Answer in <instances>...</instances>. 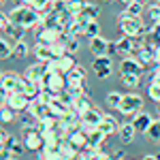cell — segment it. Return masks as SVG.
<instances>
[{
	"label": "cell",
	"instance_id": "1",
	"mask_svg": "<svg viewBox=\"0 0 160 160\" xmlns=\"http://www.w3.org/2000/svg\"><path fill=\"white\" fill-rule=\"evenodd\" d=\"M9 17H11L13 24H19L22 28H38V26H43V15L41 11H37L32 4H19V7H15L11 9L9 13Z\"/></svg>",
	"mask_w": 160,
	"mask_h": 160
},
{
	"label": "cell",
	"instance_id": "2",
	"mask_svg": "<svg viewBox=\"0 0 160 160\" xmlns=\"http://www.w3.org/2000/svg\"><path fill=\"white\" fill-rule=\"evenodd\" d=\"M118 26H120L122 34L132 37V38L141 37V34H145V32H148V28L143 26L141 17H130V15H126V13H122V15L118 17Z\"/></svg>",
	"mask_w": 160,
	"mask_h": 160
},
{
	"label": "cell",
	"instance_id": "3",
	"mask_svg": "<svg viewBox=\"0 0 160 160\" xmlns=\"http://www.w3.org/2000/svg\"><path fill=\"white\" fill-rule=\"evenodd\" d=\"M43 90H51V92H56V94H60L66 90V75L62 73H56V71H47L45 77L38 81Z\"/></svg>",
	"mask_w": 160,
	"mask_h": 160
},
{
	"label": "cell",
	"instance_id": "4",
	"mask_svg": "<svg viewBox=\"0 0 160 160\" xmlns=\"http://www.w3.org/2000/svg\"><path fill=\"white\" fill-rule=\"evenodd\" d=\"M120 113L122 115H137L139 111H143V98L137 92H128L122 96V105H120Z\"/></svg>",
	"mask_w": 160,
	"mask_h": 160
},
{
	"label": "cell",
	"instance_id": "5",
	"mask_svg": "<svg viewBox=\"0 0 160 160\" xmlns=\"http://www.w3.org/2000/svg\"><path fill=\"white\" fill-rule=\"evenodd\" d=\"M139 47H141V43H139L137 38H132V37H126V34H122V38L115 41L118 56H122V58H126V56H135Z\"/></svg>",
	"mask_w": 160,
	"mask_h": 160
},
{
	"label": "cell",
	"instance_id": "6",
	"mask_svg": "<svg viewBox=\"0 0 160 160\" xmlns=\"http://www.w3.org/2000/svg\"><path fill=\"white\" fill-rule=\"evenodd\" d=\"M62 38L60 28H47V26H38L37 28V43H45V45H53Z\"/></svg>",
	"mask_w": 160,
	"mask_h": 160
},
{
	"label": "cell",
	"instance_id": "7",
	"mask_svg": "<svg viewBox=\"0 0 160 160\" xmlns=\"http://www.w3.org/2000/svg\"><path fill=\"white\" fill-rule=\"evenodd\" d=\"M143 71H145V66L137 60L135 56H126V58H122V62H120V75H139V77H141Z\"/></svg>",
	"mask_w": 160,
	"mask_h": 160
},
{
	"label": "cell",
	"instance_id": "8",
	"mask_svg": "<svg viewBox=\"0 0 160 160\" xmlns=\"http://www.w3.org/2000/svg\"><path fill=\"white\" fill-rule=\"evenodd\" d=\"M92 68H94L98 79H109L111 73H113V62H111L109 56H98L94 60V64H92Z\"/></svg>",
	"mask_w": 160,
	"mask_h": 160
},
{
	"label": "cell",
	"instance_id": "9",
	"mask_svg": "<svg viewBox=\"0 0 160 160\" xmlns=\"http://www.w3.org/2000/svg\"><path fill=\"white\" fill-rule=\"evenodd\" d=\"M135 58L148 68L152 64H156V47H152V45H141V47L137 49Z\"/></svg>",
	"mask_w": 160,
	"mask_h": 160
},
{
	"label": "cell",
	"instance_id": "10",
	"mask_svg": "<svg viewBox=\"0 0 160 160\" xmlns=\"http://www.w3.org/2000/svg\"><path fill=\"white\" fill-rule=\"evenodd\" d=\"M66 141H68L75 149H79V152H81V149L88 148V132L81 128V126H79V128H75V130H71V132H68Z\"/></svg>",
	"mask_w": 160,
	"mask_h": 160
},
{
	"label": "cell",
	"instance_id": "11",
	"mask_svg": "<svg viewBox=\"0 0 160 160\" xmlns=\"http://www.w3.org/2000/svg\"><path fill=\"white\" fill-rule=\"evenodd\" d=\"M4 105H7V107H11V109L17 113V111H26V109H28L30 100H28V96H26V94H22V92H11Z\"/></svg>",
	"mask_w": 160,
	"mask_h": 160
},
{
	"label": "cell",
	"instance_id": "12",
	"mask_svg": "<svg viewBox=\"0 0 160 160\" xmlns=\"http://www.w3.org/2000/svg\"><path fill=\"white\" fill-rule=\"evenodd\" d=\"M100 120H102V113L96 111V109H90L81 115V128H83L86 132H90L92 128H98Z\"/></svg>",
	"mask_w": 160,
	"mask_h": 160
},
{
	"label": "cell",
	"instance_id": "13",
	"mask_svg": "<svg viewBox=\"0 0 160 160\" xmlns=\"http://www.w3.org/2000/svg\"><path fill=\"white\" fill-rule=\"evenodd\" d=\"M43 145H45V143H43V137H41L38 130H28V132H24V148L26 149L38 152Z\"/></svg>",
	"mask_w": 160,
	"mask_h": 160
},
{
	"label": "cell",
	"instance_id": "14",
	"mask_svg": "<svg viewBox=\"0 0 160 160\" xmlns=\"http://www.w3.org/2000/svg\"><path fill=\"white\" fill-rule=\"evenodd\" d=\"M90 51H92L94 58H98V56H109V41L102 38V37L90 38Z\"/></svg>",
	"mask_w": 160,
	"mask_h": 160
},
{
	"label": "cell",
	"instance_id": "15",
	"mask_svg": "<svg viewBox=\"0 0 160 160\" xmlns=\"http://www.w3.org/2000/svg\"><path fill=\"white\" fill-rule=\"evenodd\" d=\"M47 73V62H34V64H30L28 68H26V77L30 79V81H41L43 77Z\"/></svg>",
	"mask_w": 160,
	"mask_h": 160
},
{
	"label": "cell",
	"instance_id": "16",
	"mask_svg": "<svg viewBox=\"0 0 160 160\" xmlns=\"http://www.w3.org/2000/svg\"><path fill=\"white\" fill-rule=\"evenodd\" d=\"M34 58L38 62H51L56 60V56H53V49H51V45H45V43H37L34 45Z\"/></svg>",
	"mask_w": 160,
	"mask_h": 160
},
{
	"label": "cell",
	"instance_id": "17",
	"mask_svg": "<svg viewBox=\"0 0 160 160\" xmlns=\"http://www.w3.org/2000/svg\"><path fill=\"white\" fill-rule=\"evenodd\" d=\"M152 115H149L148 111H139L135 115V120H132V126L137 128V132H148V128L152 126Z\"/></svg>",
	"mask_w": 160,
	"mask_h": 160
},
{
	"label": "cell",
	"instance_id": "18",
	"mask_svg": "<svg viewBox=\"0 0 160 160\" xmlns=\"http://www.w3.org/2000/svg\"><path fill=\"white\" fill-rule=\"evenodd\" d=\"M98 130H102L105 135L109 137V135H113V132L120 130V124H118V120H115L113 115H102V120H100V124H98Z\"/></svg>",
	"mask_w": 160,
	"mask_h": 160
},
{
	"label": "cell",
	"instance_id": "19",
	"mask_svg": "<svg viewBox=\"0 0 160 160\" xmlns=\"http://www.w3.org/2000/svg\"><path fill=\"white\" fill-rule=\"evenodd\" d=\"M2 32H4V37H7V38H11L13 43H17V41H24L26 28H22L19 24H13V22H11V24L2 30Z\"/></svg>",
	"mask_w": 160,
	"mask_h": 160
},
{
	"label": "cell",
	"instance_id": "20",
	"mask_svg": "<svg viewBox=\"0 0 160 160\" xmlns=\"http://www.w3.org/2000/svg\"><path fill=\"white\" fill-rule=\"evenodd\" d=\"M77 66V60H75V56L71 53H66V56H62V58H56V68H58V73L66 75L71 68Z\"/></svg>",
	"mask_w": 160,
	"mask_h": 160
},
{
	"label": "cell",
	"instance_id": "21",
	"mask_svg": "<svg viewBox=\"0 0 160 160\" xmlns=\"http://www.w3.org/2000/svg\"><path fill=\"white\" fill-rule=\"evenodd\" d=\"M118 135H120V141H122V143H132L135 137H137V128L132 126V122L130 124H122L120 130H118Z\"/></svg>",
	"mask_w": 160,
	"mask_h": 160
},
{
	"label": "cell",
	"instance_id": "22",
	"mask_svg": "<svg viewBox=\"0 0 160 160\" xmlns=\"http://www.w3.org/2000/svg\"><path fill=\"white\" fill-rule=\"evenodd\" d=\"M73 111H77L79 115H83L86 111L92 109V105H90V96L88 94H81V96H77V98L73 100V107H71Z\"/></svg>",
	"mask_w": 160,
	"mask_h": 160
},
{
	"label": "cell",
	"instance_id": "23",
	"mask_svg": "<svg viewBox=\"0 0 160 160\" xmlns=\"http://www.w3.org/2000/svg\"><path fill=\"white\" fill-rule=\"evenodd\" d=\"M4 145L11 149V154L13 156H22V152H24V141H19L17 137H13V135H9L7 137V141H4Z\"/></svg>",
	"mask_w": 160,
	"mask_h": 160
},
{
	"label": "cell",
	"instance_id": "24",
	"mask_svg": "<svg viewBox=\"0 0 160 160\" xmlns=\"http://www.w3.org/2000/svg\"><path fill=\"white\" fill-rule=\"evenodd\" d=\"M83 77H86V71H83V66H75L71 68L68 73H66V83H83Z\"/></svg>",
	"mask_w": 160,
	"mask_h": 160
},
{
	"label": "cell",
	"instance_id": "25",
	"mask_svg": "<svg viewBox=\"0 0 160 160\" xmlns=\"http://www.w3.org/2000/svg\"><path fill=\"white\" fill-rule=\"evenodd\" d=\"M105 139H107V135H105L102 130H98V128H92V130L88 132V148H98Z\"/></svg>",
	"mask_w": 160,
	"mask_h": 160
},
{
	"label": "cell",
	"instance_id": "26",
	"mask_svg": "<svg viewBox=\"0 0 160 160\" xmlns=\"http://www.w3.org/2000/svg\"><path fill=\"white\" fill-rule=\"evenodd\" d=\"M68 111H71V107H68V105H64V102L56 96V100L51 102V113H53V118H56V120H60L62 115H64V113H68Z\"/></svg>",
	"mask_w": 160,
	"mask_h": 160
},
{
	"label": "cell",
	"instance_id": "27",
	"mask_svg": "<svg viewBox=\"0 0 160 160\" xmlns=\"http://www.w3.org/2000/svg\"><path fill=\"white\" fill-rule=\"evenodd\" d=\"M17 83H19V75L17 73H4V77H2V86L7 88L9 92H15V90H17Z\"/></svg>",
	"mask_w": 160,
	"mask_h": 160
},
{
	"label": "cell",
	"instance_id": "28",
	"mask_svg": "<svg viewBox=\"0 0 160 160\" xmlns=\"http://www.w3.org/2000/svg\"><path fill=\"white\" fill-rule=\"evenodd\" d=\"M13 43L11 38H0V60H7V58H11L13 56Z\"/></svg>",
	"mask_w": 160,
	"mask_h": 160
},
{
	"label": "cell",
	"instance_id": "29",
	"mask_svg": "<svg viewBox=\"0 0 160 160\" xmlns=\"http://www.w3.org/2000/svg\"><path fill=\"white\" fill-rule=\"evenodd\" d=\"M98 13H100V9H98V4H94V2H86V9H83V13L79 15V17H83V19H98Z\"/></svg>",
	"mask_w": 160,
	"mask_h": 160
},
{
	"label": "cell",
	"instance_id": "30",
	"mask_svg": "<svg viewBox=\"0 0 160 160\" xmlns=\"http://www.w3.org/2000/svg\"><path fill=\"white\" fill-rule=\"evenodd\" d=\"M148 139L149 141H154V143H160V120H154L152 122V126L148 128Z\"/></svg>",
	"mask_w": 160,
	"mask_h": 160
},
{
	"label": "cell",
	"instance_id": "31",
	"mask_svg": "<svg viewBox=\"0 0 160 160\" xmlns=\"http://www.w3.org/2000/svg\"><path fill=\"white\" fill-rule=\"evenodd\" d=\"M86 9V0H68V13L75 15V17H79L81 13Z\"/></svg>",
	"mask_w": 160,
	"mask_h": 160
},
{
	"label": "cell",
	"instance_id": "32",
	"mask_svg": "<svg viewBox=\"0 0 160 160\" xmlns=\"http://www.w3.org/2000/svg\"><path fill=\"white\" fill-rule=\"evenodd\" d=\"M122 96L124 94H120V92H109V94H107V107H109V109H120Z\"/></svg>",
	"mask_w": 160,
	"mask_h": 160
},
{
	"label": "cell",
	"instance_id": "33",
	"mask_svg": "<svg viewBox=\"0 0 160 160\" xmlns=\"http://www.w3.org/2000/svg\"><path fill=\"white\" fill-rule=\"evenodd\" d=\"M86 37L88 38H94V37H100V26L96 19H90L86 24Z\"/></svg>",
	"mask_w": 160,
	"mask_h": 160
},
{
	"label": "cell",
	"instance_id": "34",
	"mask_svg": "<svg viewBox=\"0 0 160 160\" xmlns=\"http://www.w3.org/2000/svg\"><path fill=\"white\" fill-rule=\"evenodd\" d=\"M28 43H26V41H17V43H15V45H13V56H15V58H26V56H28Z\"/></svg>",
	"mask_w": 160,
	"mask_h": 160
},
{
	"label": "cell",
	"instance_id": "35",
	"mask_svg": "<svg viewBox=\"0 0 160 160\" xmlns=\"http://www.w3.org/2000/svg\"><path fill=\"white\" fill-rule=\"evenodd\" d=\"M122 83L126 88H130V90H135V88H139V83H141V77H139V75H122Z\"/></svg>",
	"mask_w": 160,
	"mask_h": 160
},
{
	"label": "cell",
	"instance_id": "36",
	"mask_svg": "<svg viewBox=\"0 0 160 160\" xmlns=\"http://www.w3.org/2000/svg\"><path fill=\"white\" fill-rule=\"evenodd\" d=\"M51 11L56 15H62V13L68 11V0H51Z\"/></svg>",
	"mask_w": 160,
	"mask_h": 160
},
{
	"label": "cell",
	"instance_id": "37",
	"mask_svg": "<svg viewBox=\"0 0 160 160\" xmlns=\"http://www.w3.org/2000/svg\"><path fill=\"white\" fill-rule=\"evenodd\" d=\"M15 120V111L11 109V107H7V105H2L0 107V122H4V124H9Z\"/></svg>",
	"mask_w": 160,
	"mask_h": 160
},
{
	"label": "cell",
	"instance_id": "38",
	"mask_svg": "<svg viewBox=\"0 0 160 160\" xmlns=\"http://www.w3.org/2000/svg\"><path fill=\"white\" fill-rule=\"evenodd\" d=\"M141 11H143V4H139V2L126 4V15H130V17H141Z\"/></svg>",
	"mask_w": 160,
	"mask_h": 160
},
{
	"label": "cell",
	"instance_id": "39",
	"mask_svg": "<svg viewBox=\"0 0 160 160\" xmlns=\"http://www.w3.org/2000/svg\"><path fill=\"white\" fill-rule=\"evenodd\" d=\"M148 13H149L152 24H160V2H154V4L148 9Z\"/></svg>",
	"mask_w": 160,
	"mask_h": 160
},
{
	"label": "cell",
	"instance_id": "40",
	"mask_svg": "<svg viewBox=\"0 0 160 160\" xmlns=\"http://www.w3.org/2000/svg\"><path fill=\"white\" fill-rule=\"evenodd\" d=\"M149 98L154 100V102H160V83H156V81H152L149 83Z\"/></svg>",
	"mask_w": 160,
	"mask_h": 160
},
{
	"label": "cell",
	"instance_id": "41",
	"mask_svg": "<svg viewBox=\"0 0 160 160\" xmlns=\"http://www.w3.org/2000/svg\"><path fill=\"white\" fill-rule=\"evenodd\" d=\"M51 49H53V56H56V58H62V56H66V45H64L62 41L53 43V45H51Z\"/></svg>",
	"mask_w": 160,
	"mask_h": 160
},
{
	"label": "cell",
	"instance_id": "42",
	"mask_svg": "<svg viewBox=\"0 0 160 160\" xmlns=\"http://www.w3.org/2000/svg\"><path fill=\"white\" fill-rule=\"evenodd\" d=\"M32 7H34V9H37V11H45V9H49L51 7V0H34V4H32Z\"/></svg>",
	"mask_w": 160,
	"mask_h": 160
},
{
	"label": "cell",
	"instance_id": "43",
	"mask_svg": "<svg viewBox=\"0 0 160 160\" xmlns=\"http://www.w3.org/2000/svg\"><path fill=\"white\" fill-rule=\"evenodd\" d=\"M11 156H13L11 149H9L7 145H4V143H2V145H0V160H9Z\"/></svg>",
	"mask_w": 160,
	"mask_h": 160
},
{
	"label": "cell",
	"instance_id": "44",
	"mask_svg": "<svg viewBox=\"0 0 160 160\" xmlns=\"http://www.w3.org/2000/svg\"><path fill=\"white\" fill-rule=\"evenodd\" d=\"M9 24H11V17H9L7 13H2V11H0V30H4V28H7Z\"/></svg>",
	"mask_w": 160,
	"mask_h": 160
},
{
	"label": "cell",
	"instance_id": "45",
	"mask_svg": "<svg viewBox=\"0 0 160 160\" xmlns=\"http://www.w3.org/2000/svg\"><path fill=\"white\" fill-rule=\"evenodd\" d=\"M9 94H11V92H9L7 88H4L2 83H0V105H4V102H7V98H9Z\"/></svg>",
	"mask_w": 160,
	"mask_h": 160
},
{
	"label": "cell",
	"instance_id": "46",
	"mask_svg": "<svg viewBox=\"0 0 160 160\" xmlns=\"http://www.w3.org/2000/svg\"><path fill=\"white\" fill-rule=\"evenodd\" d=\"M152 81L160 83V64H156V66H154V71H152Z\"/></svg>",
	"mask_w": 160,
	"mask_h": 160
},
{
	"label": "cell",
	"instance_id": "47",
	"mask_svg": "<svg viewBox=\"0 0 160 160\" xmlns=\"http://www.w3.org/2000/svg\"><path fill=\"white\" fill-rule=\"evenodd\" d=\"M96 160H113V156H109V154H98Z\"/></svg>",
	"mask_w": 160,
	"mask_h": 160
},
{
	"label": "cell",
	"instance_id": "48",
	"mask_svg": "<svg viewBox=\"0 0 160 160\" xmlns=\"http://www.w3.org/2000/svg\"><path fill=\"white\" fill-rule=\"evenodd\" d=\"M113 160H126V156H124V152H118V154L113 156Z\"/></svg>",
	"mask_w": 160,
	"mask_h": 160
},
{
	"label": "cell",
	"instance_id": "49",
	"mask_svg": "<svg viewBox=\"0 0 160 160\" xmlns=\"http://www.w3.org/2000/svg\"><path fill=\"white\" fill-rule=\"evenodd\" d=\"M143 160H160V156H152V154H148V156H143Z\"/></svg>",
	"mask_w": 160,
	"mask_h": 160
},
{
	"label": "cell",
	"instance_id": "50",
	"mask_svg": "<svg viewBox=\"0 0 160 160\" xmlns=\"http://www.w3.org/2000/svg\"><path fill=\"white\" fill-rule=\"evenodd\" d=\"M156 64H160V45L156 47Z\"/></svg>",
	"mask_w": 160,
	"mask_h": 160
},
{
	"label": "cell",
	"instance_id": "51",
	"mask_svg": "<svg viewBox=\"0 0 160 160\" xmlns=\"http://www.w3.org/2000/svg\"><path fill=\"white\" fill-rule=\"evenodd\" d=\"M132 2H139V4H143V7L148 4V0H132Z\"/></svg>",
	"mask_w": 160,
	"mask_h": 160
},
{
	"label": "cell",
	"instance_id": "52",
	"mask_svg": "<svg viewBox=\"0 0 160 160\" xmlns=\"http://www.w3.org/2000/svg\"><path fill=\"white\" fill-rule=\"evenodd\" d=\"M24 4H34V0H22Z\"/></svg>",
	"mask_w": 160,
	"mask_h": 160
},
{
	"label": "cell",
	"instance_id": "53",
	"mask_svg": "<svg viewBox=\"0 0 160 160\" xmlns=\"http://www.w3.org/2000/svg\"><path fill=\"white\" fill-rule=\"evenodd\" d=\"M120 2H122V4H130L132 0H120Z\"/></svg>",
	"mask_w": 160,
	"mask_h": 160
},
{
	"label": "cell",
	"instance_id": "54",
	"mask_svg": "<svg viewBox=\"0 0 160 160\" xmlns=\"http://www.w3.org/2000/svg\"><path fill=\"white\" fill-rule=\"evenodd\" d=\"M2 77H4V73H2V71H0V83H2Z\"/></svg>",
	"mask_w": 160,
	"mask_h": 160
},
{
	"label": "cell",
	"instance_id": "55",
	"mask_svg": "<svg viewBox=\"0 0 160 160\" xmlns=\"http://www.w3.org/2000/svg\"><path fill=\"white\" fill-rule=\"evenodd\" d=\"M9 160H19V158H17V156H11V158H9Z\"/></svg>",
	"mask_w": 160,
	"mask_h": 160
},
{
	"label": "cell",
	"instance_id": "56",
	"mask_svg": "<svg viewBox=\"0 0 160 160\" xmlns=\"http://www.w3.org/2000/svg\"><path fill=\"white\" fill-rule=\"evenodd\" d=\"M2 4H4V0H0V7H2Z\"/></svg>",
	"mask_w": 160,
	"mask_h": 160
},
{
	"label": "cell",
	"instance_id": "57",
	"mask_svg": "<svg viewBox=\"0 0 160 160\" xmlns=\"http://www.w3.org/2000/svg\"><path fill=\"white\" fill-rule=\"evenodd\" d=\"M37 160H41V158H38V156H37Z\"/></svg>",
	"mask_w": 160,
	"mask_h": 160
},
{
	"label": "cell",
	"instance_id": "58",
	"mask_svg": "<svg viewBox=\"0 0 160 160\" xmlns=\"http://www.w3.org/2000/svg\"><path fill=\"white\" fill-rule=\"evenodd\" d=\"M105 2H109V0H105Z\"/></svg>",
	"mask_w": 160,
	"mask_h": 160
},
{
	"label": "cell",
	"instance_id": "59",
	"mask_svg": "<svg viewBox=\"0 0 160 160\" xmlns=\"http://www.w3.org/2000/svg\"><path fill=\"white\" fill-rule=\"evenodd\" d=\"M156 2H158V0H156Z\"/></svg>",
	"mask_w": 160,
	"mask_h": 160
},
{
	"label": "cell",
	"instance_id": "60",
	"mask_svg": "<svg viewBox=\"0 0 160 160\" xmlns=\"http://www.w3.org/2000/svg\"><path fill=\"white\" fill-rule=\"evenodd\" d=\"M158 2H160V0H158Z\"/></svg>",
	"mask_w": 160,
	"mask_h": 160
}]
</instances>
